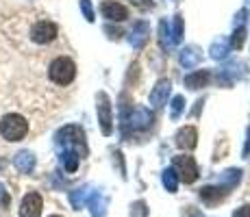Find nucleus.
<instances>
[{
	"mask_svg": "<svg viewBox=\"0 0 250 217\" xmlns=\"http://www.w3.org/2000/svg\"><path fill=\"white\" fill-rule=\"evenodd\" d=\"M233 217H250V206H242V209H237Z\"/></svg>",
	"mask_w": 250,
	"mask_h": 217,
	"instance_id": "nucleus-8",
	"label": "nucleus"
},
{
	"mask_svg": "<svg viewBox=\"0 0 250 217\" xmlns=\"http://www.w3.org/2000/svg\"><path fill=\"white\" fill-rule=\"evenodd\" d=\"M42 206H44L42 196L37 194V191H31V194L24 196V200L20 204V217H40Z\"/></svg>",
	"mask_w": 250,
	"mask_h": 217,
	"instance_id": "nucleus-4",
	"label": "nucleus"
},
{
	"mask_svg": "<svg viewBox=\"0 0 250 217\" xmlns=\"http://www.w3.org/2000/svg\"><path fill=\"white\" fill-rule=\"evenodd\" d=\"M50 217H61V215H50Z\"/></svg>",
	"mask_w": 250,
	"mask_h": 217,
	"instance_id": "nucleus-10",
	"label": "nucleus"
},
{
	"mask_svg": "<svg viewBox=\"0 0 250 217\" xmlns=\"http://www.w3.org/2000/svg\"><path fill=\"white\" fill-rule=\"evenodd\" d=\"M28 133V122L20 113H7L0 119V135L7 141H20Z\"/></svg>",
	"mask_w": 250,
	"mask_h": 217,
	"instance_id": "nucleus-2",
	"label": "nucleus"
},
{
	"mask_svg": "<svg viewBox=\"0 0 250 217\" xmlns=\"http://www.w3.org/2000/svg\"><path fill=\"white\" fill-rule=\"evenodd\" d=\"M48 79L55 85H70L72 80L76 79V63L70 59V57H57V59L50 61L48 65Z\"/></svg>",
	"mask_w": 250,
	"mask_h": 217,
	"instance_id": "nucleus-1",
	"label": "nucleus"
},
{
	"mask_svg": "<svg viewBox=\"0 0 250 217\" xmlns=\"http://www.w3.org/2000/svg\"><path fill=\"white\" fill-rule=\"evenodd\" d=\"M16 167L20 172H31V167H33V157L28 152H20L16 157Z\"/></svg>",
	"mask_w": 250,
	"mask_h": 217,
	"instance_id": "nucleus-7",
	"label": "nucleus"
},
{
	"mask_svg": "<svg viewBox=\"0 0 250 217\" xmlns=\"http://www.w3.org/2000/svg\"><path fill=\"white\" fill-rule=\"evenodd\" d=\"M57 35H59V28L50 20H40L33 24V28H31V39L35 43H40V46H46V43L55 41Z\"/></svg>",
	"mask_w": 250,
	"mask_h": 217,
	"instance_id": "nucleus-3",
	"label": "nucleus"
},
{
	"mask_svg": "<svg viewBox=\"0 0 250 217\" xmlns=\"http://www.w3.org/2000/svg\"><path fill=\"white\" fill-rule=\"evenodd\" d=\"M0 196H2V197H7V196H4V187H2V185H0Z\"/></svg>",
	"mask_w": 250,
	"mask_h": 217,
	"instance_id": "nucleus-9",
	"label": "nucleus"
},
{
	"mask_svg": "<svg viewBox=\"0 0 250 217\" xmlns=\"http://www.w3.org/2000/svg\"><path fill=\"white\" fill-rule=\"evenodd\" d=\"M103 13H104V18H109V20H124V18H126V9H124L122 4H115V2H104Z\"/></svg>",
	"mask_w": 250,
	"mask_h": 217,
	"instance_id": "nucleus-6",
	"label": "nucleus"
},
{
	"mask_svg": "<svg viewBox=\"0 0 250 217\" xmlns=\"http://www.w3.org/2000/svg\"><path fill=\"white\" fill-rule=\"evenodd\" d=\"M176 167L181 170V176L185 182H194L196 180V165H194V158L191 157H179L176 158Z\"/></svg>",
	"mask_w": 250,
	"mask_h": 217,
	"instance_id": "nucleus-5",
	"label": "nucleus"
}]
</instances>
